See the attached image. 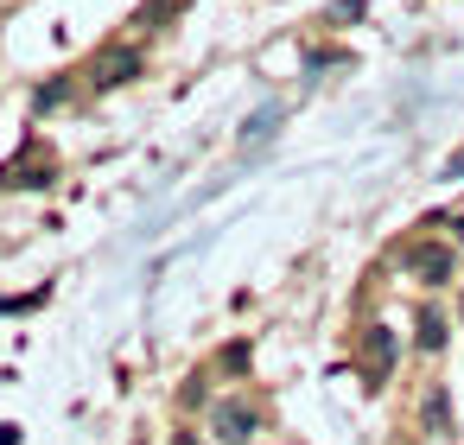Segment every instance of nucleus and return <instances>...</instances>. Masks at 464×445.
Wrapping results in <instances>:
<instances>
[{"instance_id":"f257e3e1","label":"nucleus","mask_w":464,"mask_h":445,"mask_svg":"<svg viewBox=\"0 0 464 445\" xmlns=\"http://www.w3.org/2000/svg\"><path fill=\"white\" fill-rule=\"evenodd\" d=\"M255 432H261V413L248 401H217V439L223 445H248Z\"/></svg>"},{"instance_id":"f03ea898","label":"nucleus","mask_w":464,"mask_h":445,"mask_svg":"<svg viewBox=\"0 0 464 445\" xmlns=\"http://www.w3.org/2000/svg\"><path fill=\"white\" fill-rule=\"evenodd\" d=\"M128 77H140V52H102V58L90 64V83H96V90H115V83H128Z\"/></svg>"},{"instance_id":"7ed1b4c3","label":"nucleus","mask_w":464,"mask_h":445,"mask_svg":"<svg viewBox=\"0 0 464 445\" xmlns=\"http://www.w3.org/2000/svg\"><path fill=\"white\" fill-rule=\"evenodd\" d=\"M413 274H426V280H432V286H439V280H445V274H451V255H445V248H432V242H426V248H413Z\"/></svg>"},{"instance_id":"20e7f679","label":"nucleus","mask_w":464,"mask_h":445,"mask_svg":"<svg viewBox=\"0 0 464 445\" xmlns=\"http://www.w3.org/2000/svg\"><path fill=\"white\" fill-rule=\"evenodd\" d=\"M369 369H375V382H382V375H388V369H394V337H388V331H382V324H375V331H369Z\"/></svg>"},{"instance_id":"39448f33","label":"nucleus","mask_w":464,"mask_h":445,"mask_svg":"<svg viewBox=\"0 0 464 445\" xmlns=\"http://www.w3.org/2000/svg\"><path fill=\"white\" fill-rule=\"evenodd\" d=\"M52 179V160L39 166V160H20V166H7V172H0V185H45Z\"/></svg>"},{"instance_id":"423d86ee","label":"nucleus","mask_w":464,"mask_h":445,"mask_svg":"<svg viewBox=\"0 0 464 445\" xmlns=\"http://www.w3.org/2000/svg\"><path fill=\"white\" fill-rule=\"evenodd\" d=\"M413 343H420V350H439V343H445V318H439V312H420V331H413Z\"/></svg>"},{"instance_id":"0eeeda50","label":"nucleus","mask_w":464,"mask_h":445,"mask_svg":"<svg viewBox=\"0 0 464 445\" xmlns=\"http://www.w3.org/2000/svg\"><path fill=\"white\" fill-rule=\"evenodd\" d=\"M64 96H71V83H45V90H39V96H33V109H58V102H64Z\"/></svg>"},{"instance_id":"6e6552de","label":"nucleus","mask_w":464,"mask_h":445,"mask_svg":"<svg viewBox=\"0 0 464 445\" xmlns=\"http://www.w3.org/2000/svg\"><path fill=\"white\" fill-rule=\"evenodd\" d=\"M274 121H280V109H261V115H255V121H248V128H242V140H261V134H267V128H274Z\"/></svg>"},{"instance_id":"1a4fd4ad","label":"nucleus","mask_w":464,"mask_h":445,"mask_svg":"<svg viewBox=\"0 0 464 445\" xmlns=\"http://www.w3.org/2000/svg\"><path fill=\"white\" fill-rule=\"evenodd\" d=\"M0 445H20V426H0Z\"/></svg>"},{"instance_id":"9d476101","label":"nucleus","mask_w":464,"mask_h":445,"mask_svg":"<svg viewBox=\"0 0 464 445\" xmlns=\"http://www.w3.org/2000/svg\"><path fill=\"white\" fill-rule=\"evenodd\" d=\"M172 445H198V439H191V432H179V439H172Z\"/></svg>"}]
</instances>
